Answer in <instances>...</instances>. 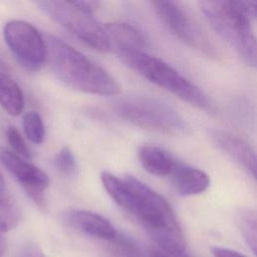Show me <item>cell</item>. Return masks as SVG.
Returning <instances> with one entry per match:
<instances>
[{
	"label": "cell",
	"mask_w": 257,
	"mask_h": 257,
	"mask_svg": "<svg viewBox=\"0 0 257 257\" xmlns=\"http://www.w3.org/2000/svg\"><path fill=\"white\" fill-rule=\"evenodd\" d=\"M6 136L7 141L15 155L21 157L22 159L31 158V153L17 128H15L14 126H10L6 132Z\"/></svg>",
	"instance_id": "20"
},
{
	"label": "cell",
	"mask_w": 257,
	"mask_h": 257,
	"mask_svg": "<svg viewBox=\"0 0 257 257\" xmlns=\"http://www.w3.org/2000/svg\"><path fill=\"white\" fill-rule=\"evenodd\" d=\"M152 5L161 21L180 40L209 57L218 56V52L207 34L179 3L154 1Z\"/></svg>",
	"instance_id": "7"
},
{
	"label": "cell",
	"mask_w": 257,
	"mask_h": 257,
	"mask_svg": "<svg viewBox=\"0 0 257 257\" xmlns=\"http://www.w3.org/2000/svg\"><path fill=\"white\" fill-rule=\"evenodd\" d=\"M23 128L27 139L34 144H41L45 137V127L41 116L35 111H29L23 116Z\"/></svg>",
	"instance_id": "18"
},
{
	"label": "cell",
	"mask_w": 257,
	"mask_h": 257,
	"mask_svg": "<svg viewBox=\"0 0 257 257\" xmlns=\"http://www.w3.org/2000/svg\"><path fill=\"white\" fill-rule=\"evenodd\" d=\"M171 257H190V256H188V255H186L185 253H183V254H180V255H176V256H171Z\"/></svg>",
	"instance_id": "26"
},
{
	"label": "cell",
	"mask_w": 257,
	"mask_h": 257,
	"mask_svg": "<svg viewBox=\"0 0 257 257\" xmlns=\"http://www.w3.org/2000/svg\"><path fill=\"white\" fill-rule=\"evenodd\" d=\"M150 257H171L167 254H165L164 252H160V251H152L150 254Z\"/></svg>",
	"instance_id": "23"
},
{
	"label": "cell",
	"mask_w": 257,
	"mask_h": 257,
	"mask_svg": "<svg viewBox=\"0 0 257 257\" xmlns=\"http://www.w3.org/2000/svg\"><path fill=\"white\" fill-rule=\"evenodd\" d=\"M118 58L152 83L198 108L206 109L210 101L205 92L172 65L147 51L115 49Z\"/></svg>",
	"instance_id": "4"
},
{
	"label": "cell",
	"mask_w": 257,
	"mask_h": 257,
	"mask_svg": "<svg viewBox=\"0 0 257 257\" xmlns=\"http://www.w3.org/2000/svg\"><path fill=\"white\" fill-rule=\"evenodd\" d=\"M100 180L109 197L143 224L164 253H185V237L172 206L162 195L133 176L119 178L102 172Z\"/></svg>",
	"instance_id": "1"
},
{
	"label": "cell",
	"mask_w": 257,
	"mask_h": 257,
	"mask_svg": "<svg viewBox=\"0 0 257 257\" xmlns=\"http://www.w3.org/2000/svg\"><path fill=\"white\" fill-rule=\"evenodd\" d=\"M20 211L11 198L0 173V235L15 228L20 221Z\"/></svg>",
	"instance_id": "16"
},
{
	"label": "cell",
	"mask_w": 257,
	"mask_h": 257,
	"mask_svg": "<svg viewBox=\"0 0 257 257\" xmlns=\"http://www.w3.org/2000/svg\"><path fill=\"white\" fill-rule=\"evenodd\" d=\"M237 225L246 244L256 254L257 249V218L254 210L240 208L236 215Z\"/></svg>",
	"instance_id": "17"
},
{
	"label": "cell",
	"mask_w": 257,
	"mask_h": 257,
	"mask_svg": "<svg viewBox=\"0 0 257 257\" xmlns=\"http://www.w3.org/2000/svg\"><path fill=\"white\" fill-rule=\"evenodd\" d=\"M113 110L122 119L146 130L179 135L188 130L185 119L169 103L147 95H132L113 102Z\"/></svg>",
	"instance_id": "6"
},
{
	"label": "cell",
	"mask_w": 257,
	"mask_h": 257,
	"mask_svg": "<svg viewBox=\"0 0 257 257\" xmlns=\"http://www.w3.org/2000/svg\"><path fill=\"white\" fill-rule=\"evenodd\" d=\"M38 7L64 29L91 48L107 52L111 43L104 27L94 18L97 3L90 1H37Z\"/></svg>",
	"instance_id": "5"
},
{
	"label": "cell",
	"mask_w": 257,
	"mask_h": 257,
	"mask_svg": "<svg viewBox=\"0 0 257 257\" xmlns=\"http://www.w3.org/2000/svg\"><path fill=\"white\" fill-rule=\"evenodd\" d=\"M5 42L18 61L29 71L38 70L46 59V43L40 32L23 20H10L3 29Z\"/></svg>",
	"instance_id": "8"
},
{
	"label": "cell",
	"mask_w": 257,
	"mask_h": 257,
	"mask_svg": "<svg viewBox=\"0 0 257 257\" xmlns=\"http://www.w3.org/2000/svg\"><path fill=\"white\" fill-rule=\"evenodd\" d=\"M139 160L142 167L155 176H169L175 160L165 151L154 146H144L139 151Z\"/></svg>",
	"instance_id": "14"
},
{
	"label": "cell",
	"mask_w": 257,
	"mask_h": 257,
	"mask_svg": "<svg viewBox=\"0 0 257 257\" xmlns=\"http://www.w3.org/2000/svg\"><path fill=\"white\" fill-rule=\"evenodd\" d=\"M0 104L11 115H18L24 107V96L9 70L0 72Z\"/></svg>",
	"instance_id": "15"
},
{
	"label": "cell",
	"mask_w": 257,
	"mask_h": 257,
	"mask_svg": "<svg viewBox=\"0 0 257 257\" xmlns=\"http://www.w3.org/2000/svg\"><path fill=\"white\" fill-rule=\"evenodd\" d=\"M212 254L214 257H246L245 255L241 254L236 250L217 246L212 248Z\"/></svg>",
	"instance_id": "22"
},
{
	"label": "cell",
	"mask_w": 257,
	"mask_h": 257,
	"mask_svg": "<svg viewBox=\"0 0 257 257\" xmlns=\"http://www.w3.org/2000/svg\"><path fill=\"white\" fill-rule=\"evenodd\" d=\"M0 162L39 207L45 205L49 179L45 172L7 149H0Z\"/></svg>",
	"instance_id": "9"
},
{
	"label": "cell",
	"mask_w": 257,
	"mask_h": 257,
	"mask_svg": "<svg viewBox=\"0 0 257 257\" xmlns=\"http://www.w3.org/2000/svg\"><path fill=\"white\" fill-rule=\"evenodd\" d=\"M3 247H4V245H3V240H2V238H1V236H0V257L2 256V252H3Z\"/></svg>",
	"instance_id": "25"
},
{
	"label": "cell",
	"mask_w": 257,
	"mask_h": 257,
	"mask_svg": "<svg viewBox=\"0 0 257 257\" xmlns=\"http://www.w3.org/2000/svg\"><path fill=\"white\" fill-rule=\"evenodd\" d=\"M200 9L213 30L251 67L257 63L256 37L252 20L241 10L238 1H201Z\"/></svg>",
	"instance_id": "3"
},
{
	"label": "cell",
	"mask_w": 257,
	"mask_h": 257,
	"mask_svg": "<svg viewBox=\"0 0 257 257\" xmlns=\"http://www.w3.org/2000/svg\"><path fill=\"white\" fill-rule=\"evenodd\" d=\"M61 220L65 225L95 239L113 242L118 235L106 218L88 210H67L62 213Z\"/></svg>",
	"instance_id": "10"
},
{
	"label": "cell",
	"mask_w": 257,
	"mask_h": 257,
	"mask_svg": "<svg viewBox=\"0 0 257 257\" xmlns=\"http://www.w3.org/2000/svg\"><path fill=\"white\" fill-rule=\"evenodd\" d=\"M6 70H8V68H7V66H6L5 62H4V61L2 60V58L0 57V72L6 71Z\"/></svg>",
	"instance_id": "24"
},
{
	"label": "cell",
	"mask_w": 257,
	"mask_h": 257,
	"mask_svg": "<svg viewBox=\"0 0 257 257\" xmlns=\"http://www.w3.org/2000/svg\"><path fill=\"white\" fill-rule=\"evenodd\" d=\"M14 257H46V255L37 244L26 243L17 251Z\"/></svg>",
	"instance_id": "21"
},
{
	"label": "cell",
	"mask_w": 257,
	"mask_h": 257,
	"mask_svg": "<svg viewBox=\"0 0 257 257\" xmlns=\"http://www.w3.org/2000/svg\"><path fill=\"white\" fill-rule=\"evenodd\" d=\"M46 57L52 71L65 85L90 94L115 95L119 85L100 65L55 36H47Z\"/></svg>",
	"instance_id": "2"
},
{
	"label": "cell",
	"mask_w": 257,
	"mask_h": 257,
	"mask_svg": "<svg viewBox=\"0 0 257 257\" xmlns=\"http://www.w3.org/2000/svg\"><path fill=\"white\" fill-rule=\"evenodd\" d=\"M54 166L55 168L61 172L65 176L72 177L77 173V162L72 153V151L68 147H63L54 157Z\"/></svg>",
	"instance_id": "19"
},
{
	"label": "cell",
	"mask_w": 257,
	"mask_h": 257,
	"mask_svg": "<svg viewBox=\"0 0 257 257\" xmlns=\"http://www.w3.org/2000/svg\"><path fill=\"white\" fill-rule=\"evenodd\" d=\"M108 39L115 44V49L146 51V37L135 26L125 22H111L104 26Z\"/></svg>",
	"instance_id": "13"
},
{
	"label": "cell",
	"mask_w": 257,
	"mask_h": 257,
	"mask_svg": "<svg viewBox=\"0 0 257 257\" xmlns=\"http://www.w3.org/2000/svg\"><path fill=\"white\" fill-rule=\"evenodd\" d=\"M169 176L173 187L182 196L199 195L210 185V178L204 171L181 162H175Z\"/></svg>",
	"instance_id": "12"
},
{
	"label": "cell",
	"mask_w": 257,
	"mask_h": 257,
	"mask_svg": "<svg viewBox=\"0 0 257 257\" xmlns=\"http://www.w3.org/2000/svg\"><path fill=\"white\" fill-rule=\"evenodd\" d=\"M211 139L219 150L256 178V155L254 149L240 137L222 130L211 132Z\"/></svg>",
	"instance_id": "11"
}]
</instances>
